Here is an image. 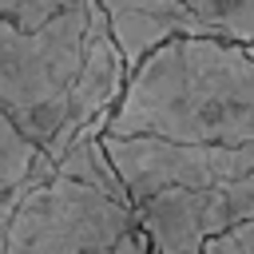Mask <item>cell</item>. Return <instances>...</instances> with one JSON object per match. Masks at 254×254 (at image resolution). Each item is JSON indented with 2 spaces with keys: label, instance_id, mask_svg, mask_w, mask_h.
<instances>
[{
  "label": "cell",
  "instance_id": "1",
  "mask_svg": "<svg viewBox=\"0 0 254 254\" xmlns=\"http://www.w3.org/2000/svg\"><path fill=\"white\" fill-rule=\"evenodd\" d=\"M111 139H167L198 147L254 143L250 44L218 36H175L147 52L107 111Z\"/></svg>",
  "mask_w": 254,
  "mask_h": 254
},
{
  "label": "cell",
  "instance_id": "2",
  "mask_svg": "<svg viewBox=\"0 0 254 254\" xmlns=\"http://www.w3.org/2000/svg\"><path fill=\"white\" fill-rule=\"evenodd\" d=\"M91 0L60 8L40 28H20L0 16V115L44 155L67 107L71 79L83 56Z\"/></svg>",
  "mask_w": 254,
  "mask_h": 254
},
{
  "label": "cell",
  "instance_id": "3",
  "mask_svg": "<svg viewBox=\"0 0 254 254\" xmlns=\"http://www.w3.org/2000/svg\"><path fill=\"white\" fill-rule=\"evenodd\" d=\"M131 230L127 202L52 175L12 206L0 254H115Z\"/></svg>",
  "mask_w": 254,
  "mask_h": 254
},
{
  "label": "cell",
  "instance_id": "4",
  "mask_svg": "<svg viewBox=\"0 0 254 254\" xmlns=\"http://www.w3.org/2000/svg\"><path fill=\"white\" fill-rule=\"evenodd\" d=\"M99 147L127 194L139 202L159 190H206L254 175V143L246 147H198L167 139H111L99 135Z\"/></svg>",
  "mask_w": 254,
  "mask_h": 254
},
{
  "label": "cell",
  "instance_id": "5",
  "mask_svg": "<svg viewBox=\"0 0 254 254\" xmlns=\"http://www.w3.org/2000/svg\"><path fill=\"white\" fill-rule=\"evenodd\" d=\"M131 214L155 254H198L206 238L254 222V175L206 190H159L131 202Z\"/></svg>",
  "mask_w": 254,
  "mask_h": 254
},
{
  "label": "cell",
  "instance_id": "6",
  "mask_svg": "<svg viewBox=\"0 0 254 254\" xmlns=\"http://www.w3.org/2000/svg\"><path fill=\"white\" fill-rule=\"evenodd\" d=\"M123 83H127V67H123V56L119 48L111 44L107 36V24H103V12L95 8L91 0V12H87V28H83V56H79V71L71 79V91H67V107H64V123L56 131V139L48 143L44 159H60L64 147L99 115H107L119 95H123Z\"/></svg>",
  "mask_w": 254,
  "mask_h": 254
},
{
  "label": "cell",
  "instance_id": "7",
  "mask_svg": "<svg viewBox=\"0 0 254 254\" xmlns=\"http://www.w3.org/2000/svg\"><path fill=\"white\" fill-rule=\"evenodd\" d=\"M103 12L107 36L123 56V67L131 71L147 52L175 36H210L183 4L175 0H95Z\"/></svg>",
  "mask_w": 254,
  "mask_h": 254
},
{
  "label": "cell",
  "instance_id": "8",
  "mask_svg": "<svg viewBox=\"0 0 254 254\" xmlns=\"http://www.w3.org/2000/svg\"><path fill=\"white\" fill-rule=\"evenodd\" d=\"M103 119H107V115L91 119V123L64 147V155H60L52 167H56V179H67V183L91 187V190H99V194H107V198H115V202H127V194H123V187H119V179H115V171H111V163H107V155H103V147H99ZM127 206H131V202H127Z\"/></svg>",
  "mask_w": 254,
  "mask_h": 254
},
{
  "label": "cell",
  "instance_id": "9",
  "mask_svg": "<svg viewBox=\"0 0 254 254\" xmlns=\"http://www.w3.org/2000/svg\"><path fill=\"white\" fill-rule=\"evenodd\" d=\"M56 167L52 159H44L4 115H0V198L24 190V187H36L44 179H52Z\"/></svg>",
  "mask_w": 254,
  "mask_h": 254
},
{
  "label": "cell",
  "instance_id": "10",
  "mask_svg": "<svg viewBox=\"0 0 254 254\" xmlns=\"http://www.w3.org/2000/svg\"><path fill=\"white\" fill-rule=\"evenodd\" d=\"M183 4L210 36L250 44V20H254V0H175Z\"/></svg>",
  "mask_w": 254,
  "mask_h": 254
},
{
  "label": "cell",
  "instance_id": "11",
  "mask_svg": "<svg viewBox=\"0 0 254 254\" xmlns=\"http://www.w3.org/2000/svg\"><path fill=\"white\" fill-rule=\"evenodd\" d=\"M71 4H83V0H0V16L20 28H40L60 8H71Z\"/></svg>",
  "mask_w": 254,
  "mask_h": 254
},
{
  "label": "cell",
  "instance_id": "12",
  "mask_svg": "<svg viewBox=\"0 0 254 254\" xmlns=\"http://www.w3.org/2000/svg\"><path fill=\"white\" fill-rule=\"evenodd\" d=\"M198 254H254V222H238L202 242Z\"/></svg>",
  "mask_w": 254,
  "mask_h": 254
},
{
  "label": "cell",
  "instance_id": "13",
  "mask_svg": "<svg viewBox=\"0 0 254 254\" xmlns=\"http://www.w3.org/2000/svg\"><path fill=\"white\" fill-rule=\"evenodd\" d=\"M115 254H147V238L139 234V226H135V230L119 242V250H115Z\"/></svg>",
  "mask_w": 254,
  "mask_h": 254
},
{
  "label": "cell",
  "instance_id": "14",
  "mask_svg": "<svg viewBox=\"0 0 254 254\" xmlns=\"http://www.w3.org/2000/svg\"><path fill=\"white\" fill-rule=\"evenodd\" d=\"M28 190V187H24ZM24 190H16V194H8V198H0V250H4V230H8V218H12V206L20 202V194Z\"/></svg>",
  "mask_w": 254,
  "mask_h": 254
},
{
  "label": "cell",
  "instance_id": "15",
  "mask_svg": "<svg viewBox=\"0 0 254 254\" xmlns=\"http://www.w3.org/2000/svg\"><path fill=\"white\" fill-rule=\"evenodd\" d=\"M147 254H155V250H151V246H147Z\"/></svg>",
  "mask_w": 254,
  "mask_h": 254
}]
</instances>
